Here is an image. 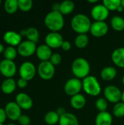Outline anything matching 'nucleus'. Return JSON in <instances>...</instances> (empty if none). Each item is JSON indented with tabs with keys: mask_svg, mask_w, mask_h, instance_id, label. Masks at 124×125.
I'll return each mask as SVG.
<instances>
[{
	"mask_svg": "<svg viewBox=\"0 0 124 125\" xmlns=\"http://www.w3.org/2000/svg\"><path fill=\"white\" fill-rule=\"evenodd\" d=\"M64 15L57 11L51 10L45 17L44 23L45 26L53 32H59L64 26Z\"/></svg>",
	"mask_w": 124,
	"mask_h": 125,
	"instance_id": "1",
	"label": "nucleus"
},
{
	"mask_svg": "<svg viewBox=\"0 0 124 125\" xmlns=\"http://www.w3.org/2000/svg\"><path fill=\"white\" fill-rule=\"evenodd\" d=\"M91 23L90 18L86 15L82 13L74 15L71 20V27L72 30L78 34L89 32Z\"/></svg>",
	"mask_w": 124,
	"mask_h": 125,
	"instance_id": "2",
	"label": "nucleus"
},
{
	"mask_svg": "<svg viewBox=\"0 0 124 125\" xmlns=\"http://www.w3.org/2000/svg\"><path fill=\"white\" fill-rule=\"evenodd\" d=\"M72 72L75 78L78 79H84L88 77L91 71V66L87 59L83 57L75 59L71 66Z\"/></svg>",
	"mask_w": 124,
	"mask_h": 125,
	"instance_id": "3",
	"label": "nucleus"
},
{
	"mask_svg": "<svg viewBox=\"0 0 124 125\" xmlns=\"http://www.w3.org/2000/svg\"><path fill=\"white\" fill-rule=\"evenodd\" d=\"M83 90L87 94L91 97L99 96L102 92L101 85L98 79L93 75H88L83 79Z\"/></svg>",
	"mask_w": 124,
	"mask_h": 125,
	"instance_id": "4",
	"label": "nucleus"
},
{
	"mask_svg": "<svg viewBox=\"0 0 124 125\" xmlns=\"http://www.w3.org/2000/svg\"><path fill=\"white\" fill-rule=\"evenodd\" d=\"M37 71L40 78L45 81H49L54 77L56 68L50 61L41 62L37 67Z\"/></svg>",
	"mask_w": 124,
	"mask_h": 125,
	"instance_id": "5",
	"label": "nucleus"
},
{
	"mask_svg": "<svg viewBox=\"0 0 124 125\" xmlns=\"http://www.w3.org/2000/svg\"><path fill=\"white\" fill-rule=\"evenodd\" d=\"M104 97L111 103L116 104L121 101L122 92L121 89L114 85H108L104 89Z\"/></svg>",
	"mask_w": 124,
	"mask_h": 125,
	"instance_id": "6",
	"label": "nucleus"
},
{
	"mask_svg": "<svg viewBox=\"0 0 124 125\" xmlns=\"http://www.w3.org/2000/svg\"><path fill=\"white\" fill-rule=\"evenodd\" d=\"M37 69L35 65L31 62H23L18 70L19 75L20 78L25 79L27 81L32 80L37 73Z\"/></svg>",
	"mask_w": 124,
	"mask_h": 125,
	"instance_id": "7",
	"label": "nucleus"
},
{
	"mask_svg": "<svg viewBox=\"0 0 124 125\" xmlns=\"http://www.w3.org/2000/svg\"><path fill=\"white\" fill-rule=\"evenodd\" d=\"M64 89L65 93L71 97L80 94L83 89V83L80 79L77 78H72L69 79L64 84Z\"/></svg>",
	"mask_w": 124,
	"mask_h": 125,
	"instance_id": "8",
	"label": "nucleus"
},
{
	"mask_svg": "<svg viewBox=\"0 0 124 125\" xmlns=\"http://www.w3.org/2000/svg\"><path fill=\"white\" fill-rule=\"evenodd\" d=\"M17 73V66L14 61L3 59L0 62V73L6 78H13Z\"/></svg>",
	"mask_w": 124,
	"mask_h": 125,
	"instance_id": "9",
	"label": "nucleus"
},
{
	"mask_svg": "<svg viewBox=\"0 0 124 125\" xmlns=\"http://www.w3.org/2000/svg\"><path fill=\"white\" fill-rule=\"evenodd\" d=\"M37 48L36 43L26 40L21 42L17 47V51L20 56L23 57H29L36 53Z\"/></svg>",
	"mask_w": 124,
	"mask_h": 125,
	"instance_id": "10",
	"label": "nucleus"
},
{
	"mask_svg": "<svg viewBox=\"0 0 124 125\" xmlns=\"http://www.w3.org/2000/svg\"><path fill=\"white\" fill-rule=\"evenodd\" d=\"M109 31V26L105 21H94L91 23L90 33L94 37H105Z\"/></svg>",
	"mask_w": 124,
	"mask_h": 125,
	"instance_id": "11",
	"label": "nucleus"
},
{
	"mask_svg": "<svg viewBox=\"0 0 124 125\" xmlns=\"http://www.w3.org/2000/svg\"><path fill=\"white\" fill-rule=\"evenodd\" d=\"M110 11L103 4L94 6L91 11V16L95 21H105L109 16Z\"/></svg>",
	"mask_w": 124,
	"mask_h": 125,
	"instance_id": "12",
	"label": "nucleus"
},
{
	"mask_svg": "<svg viewBox=\"0 0 124 125\" xmlns=\"http://www.w3.org/2000/svg\"><path fill=\"white\" fill-rule=\"evenodd\" d=\"M64 41V40L59 32L50 31L45 36V45H47L51 49H57L61 48Z\"/></svg>",
	"mask_w": 124,
	"mask_h": 125,
	"instance_id": "13",
	"label": "nucleus"
},
{
	"mask_svg": "<svg viewBox=\"0 0 124 125\" xmlns=\"http://www.w3.org/2000/svg\"><path fill=\"white\" fill-rule=\"evenodd\" d=\"M4 110L6 111L7 118L10 119L11 121H18L21 114V108L19 107V105L15 102H10L8 103L4 108Z\"/></svg>",
	"mask_w": 124,
	"mask_h": 125,
	"instance_id": "14",
	"label": "nucleus"
},
{
	"mask_svg": "<svg viewBox=\"0 0 124 125\" xmlns=\"http://www.w3.org/2000/svg\"><path fill=\"white\" fill-rule=\"evenodd\" d=\"M3 40L9 46L18 47L22 42V36L17 31H7L4 34Z\"/></svg>",
	"mask_w": 124,
	"mask_h": 125,
	"instance_id": "15",
	"label": "nucleus"
},
{
	"mask_svg": "<svg viewBox=\"0 0 124 125\" xmlns=\"http://www.w3.org/2000/svg\"><path fill=\"white\" fill-rule=\"evenodd\" d=\"M15 102L22 110H30L33 106V100L31 97L24 92L18 93L15 97Z\"/></svg>",
	"mask_w": 124,
	"mask_h": 125,
	"instance_id": "16",
	"label": "nucleus"
},
{
	"mask_svg": "<svg viewBox=\"0 0 124 125\" xmlns=\"http://www.w3.org/2000/svg\"><path fill=\"white\" fill-rule=\"evenodd\" d=\"M35 53L37 55V57L41 62L49 61L53 54L52 49L45 44H42L37 46Z\"/></svg>",
	"mask_w": 124,
	"mask_h": 125,
	"instance_id": "17",
	"label": "nucleus"
},
{
	"mask_svg": "<svg viewBox=\"0 0 124 125\" xmlns=\"http://www.w3.org/2000/svg\"><path fill=\"white\" fill-rule=\"evenodd\" d=\"M113 64L120 68H124V48L120 47L115 49L111 55Z\"/></svg>",
	"mask_w": 124,
	"mask_h": 125,
	"instance_id": "18",
	"label": "nucleus"
},
{
	"mask_svg": "<svg viewBox=\"0 0 124 125\" xmlns=\"http://www.w3.org/2000/svg\"><path fill=\"white\" fill-rule=\"evenodd\" d=\"M113 116L108 111L99 112L95 118L96 125H112L113 124Z\"/></svg>",
	"mask_w": 124,
	"mask_h": 125,
	"instance_id": "19",
	"label": "nucleus"
},
{
	"mask_svg": "<svg viewBox=\"0 0 124 125\" xmlns=\"http://www.w3.org/2000/svg\"><path fill=\"white\" fill-rule=\"evenodd\" d=\"M17 87V81L13 78H6L1 84V90L5 94L13 93Z\"/></svg>",
	"mask_w": 124,
	"mask_h": 125,
	"instance_id": "20",
	"label": "nucleus"
},
{
	"mask_svg": "<svg viewBox=\"0 0 124 125\" xmlns=\"http://www.w3.org/2000/svg\"><path fill=\"white\" fill-rule=\"evenodd\" d=\"M117 70L112 66L105 67L100 72L101 78L105 81H110L114 80L117 76Z\"/></svg>",
	"mask_w": 124,
	"mask_h": 125,
	"instance_id": "21",
	"label": "nucleus"
},
{
	"mask_svg": "<svg viewBox=\"0 0 124 125\" xmlns=\"http://www.w3.org/2000/svg\"><path fill=\"white\" fill-rule=\"evenodd\" d=\"M71 106L75 110H80L83 109L86 104V99L84 95L81 94H76L71 97L70 100Z\"/></svg>",
	"mask_w": 124,
	"mask_h": 125,
	"instance_id": "22",
	"label": "nucleus"
},
{
	"mask_svg": "<svg viewBox=\"0 0 124 125\" xmlns=\"http://www.w3.org/2000/svg\"><path fill=\"white\" fill-rule=\"evenodd\" d=\"M58 124L59 125H79V121L75 114L67 112L60 116Z\"/></svg>",
	"mask_w": 124,
	"mask_h": 125,
	"instance_id": "23",
	"label": "nucleus"
},
{
	"mask_svg": "<svg viewBox=\"0 0 124 125\" xmlns=\"http://www.w3.org/2000/svg\"><path fill=\"white\" fill-rule=\"evenodd\" d=\"M75 3L71 0H65L60 3L59 12L63 15L71 14L75 10Z\"/></svg>",
	"mask_w": 124,
	"mask_h": 125,
	"instance_id": "24",
	"label": "nucleus"
},
{
	"mask_svg": "<svg viewBox=\"0 0 124 125\" xmlns=\"http://www.w3.org/2000/svg\"><path fill=\"white\" fill-rule=\"evenodd\" d=\"M110 25L113 30L122 31L124 30V18L120 15H114L110 20Z\"/></svg>",
	"mask_w": 124,
	"mask_h": 125,
	"instance_id": "25",
	"label": "nucleus"
},
{
	"mask_svg": "<svg viewBox=\"0 0 124 125\" xmlns=\"http://www.w3.org/2000/svg\"><path fill=\"white\" fill-rule=\"evenodd\" d=\"M89 43V37L87 34H77L75 39V45L79 49H83L88 46Z\"/></svg>",
	"mask_w": 124,
	"mask_h": 125,
	"instance_id": "26",
	"label": "nucleus"
},
{
	"mask_svg": "<svg viewBox=\"0 0 124 125\" xmlns=\"http://www.w3.org/2000/svg\"><path fill=\"white\" fill-rule=\"evenodd\" d=\"M4 10L7 14H15L18 10V0H6L4 3Z\"/></svg>",
	"mask_w": 124,
	"mask_h": 125,
	"instance_id": "27",
	"label": "nucleus"
},
{
	"mask_svg": "<svg viewBox=\"0 0 124 125\" xmlns=\"http://www.w3.org/2000/svg\"><path fill=\"white\" fill-rule=\"evenodd\" d=\"M45 122L48 125H56L58 124L60 116L56 111H50L45 115Z\"/></svg>",
	"mask_w": 124,
	"mask_h": 125,
	"instance_id": "28",
	"label": "nucleus"
},
{
	"mask_svg": "<svg viewBox=\"0 0 124 125\" xmlns=\"http://www.w3.org/2000/svg\"><path fill=\"white\" fill-rule=\"evenodd\" d=\"M26 37L27 38V40H29L37 44L39 39V32L37 28L29 27L26 29Z\"/></svg>",
	"mask_w": 124,
	"mask_h": 125,
	"instance_id": "29",
	"label": "nucleus"
},
{
	"mask_svg": "<svg viewBox=\"0 0 124 125\" xmlns=\"http://www.w3.org/2000/svg\"><path fill=\"white\" fill-rule=\"evenodd\" d=\"M18 54V53L17 48H15V47H12V46H8V47L5 48L4 51L3 53L4 59L10 60V61H14L15 59V58L17 57Z\"/></svg>",
	"mask_w": 124,
	"mask_h": 125,
	"instance_id": "30",
	"label": "nucleus"
},
{
	"mask_svg": "<svg viewBox=\"0 0 124 125\" xmlns=\"http://www.w3.org/2000/svg\"><path fill=\"white\" fill-rule=\"evenodd\" d=\"M102 4L109 11H117L121 6V0H104Z\"/></svg>",
	"mask_w": 124,
	"mask_h": 125,
	"instance_id": "31",
	"label": "nucleus"
},
{
	"mask_svg": "<svg viewBox=\"0 0 124 125\" xmlns=\"http://www.w3.org/2000/svg\"><path fill=\"white\" fill-rule=\"evenodd\" d=\"M113 114L116 118H122L124 116V103L123 102H119L113 106Z\"/></svg>",
	"mask_w": 124,
	"mask_h": 125,
	"instance_id": "32",
	"label": "nucleus"
},
{
	"mask_svg": "<svg viewBox=\"0 0 124 125\" xmlns=\"http://www.w3.org/2000/svg\"><path fill=\"white\" fill-rule=\"evenodd\" d=\"M18 9L22 12H26L31 10L33 7V1L31 0H18Z\"/></svg>",
	"mask_w": 124,
	"mask_h": 125,
	"instance_id": "33",
	"label": "nucleus"
},
{
	"mask_svg": "<svg viewBox=\"0 0 124 125\" xmlns=\"http://www.w3.org/2000/svg\"><path fill=\"white\" fill-rule=\"evenodd\" d=\"M95 105L99 112H105L108 108V102L105 97H99L96 100Z\"/></svg>",
	"mask_w": 124,
	"mask_h": 125,
	"instance_id": "34",
	"label": "nucleus"
},
{
	"mask_svg": "<svg viewBox=\"0 0 124 125\" xmlns=\"http://www.w3.org/2000/svg\"><path fill=\"white\" fill-rule=\"evenodd\" d=\"M61 60H62V57H61V54L57 53H54L52 54V56H51V57H50L49 61L54 66H57V65L61 64Z\"/></svg>",
	"mask_w": 124,
	"mask_h": 125,
	"instance_id": "35",
	"label": "nucleus"
},
{
	"mask_svg": "<svg viewBox=\"0 0 124 125\" xmlns=\"http://www.w3.org/2000/svg\"><path fill=\"white\" fill-rule=\"evenodd\" d=\"M18 122L20 125H29L31 123V119L29 116L22 114Z\"/></svg>",
	"mask_w": 124,
	"mask_h": 125,
	"instance_id": "36",
	"label": "nucleus"
},
{
	"mask_svg": "<svg viewBox=\"0 0 124 125\" xmlns=\"http://www.w3.org/2000/svg\"><path fill=\"white\" fill-rule=\"evenodd\" d=\"M28 86V81L25 79L23 78H19L17 81V86L19 87L20 89H24Z\"/></svg>",
	"mask_w": 124,
	"mask_h": 125,
	"instance_id": "37",
	"label": "nucleus"
},
{
	"mask_svg": "<svg viewBox=\"0 0 124 125\" xmlns=\"http://www.w3.org/2000/svg\"><path fill=\"white\" fill-rule=\"evenodd\" d=\"M61 49L64 51H68L72 48V44L68 40H64L61 45Z\"/></svg>",
	"mask_w": 124,
	"mask_h": 125,
	"instance_id": "38",
	"label": "nucleus"
},
{
	"mask_svg": "<svg viewBox=\"0 0 124 125\" xmlns=\"http://www.w3.org/2000/svg\"><path fill=\"white\" fill-rule=\"evenodd\" d=\"M7 118V116L4 108H0V124L4 125V122H5Z\"/></svg>",
	"mask_w": 124,
	"mask_h": 125,
	"instance_id": "39",
	"label": "nucleus"
},
{
	"mask_svg": "<svg viewBox=\"0 0 124 125\" xmlns=\"http://www.w3.org/2000/svg\"><path fill=\"white\" fill-rule=\"evenodd\" d=\"M56 113L59 115V116H63L64 114H65L66 113H67V111H66V109L64 108H63V107H59V108H58L57 109H56Z\"/></svg>",
	"mask_w": 124,
	"mask_h": 125,
	"instance_id": "40",
	"label": "nucleus"
},
{
	"mask_svg": "<svg viewBox=\"0 0 124 125\" xmlns=\"http://www.w3.org/2000/svg\"><path fill=\"white\" fill-rule=\"evenodd\" d=\"M52 10L53 11H57V12H59L60 10V3H54L53 5H52Z\"/></svg>",
	"mask_w": 124,
	"mask_h": 125,
	"instance_id": "41",
	"label": "nucleus"
},
{
	"mask_svg": "<svg viewBox=\"0 0 124 125\" xmlns=\"http://www.w3.org/2000/svg\"><path fill=\"white\" fill-rule=\"evenodd\" d=\"M4 49H5V48H4V46L0 42V54L1 53H4Z\"/></svg>",
	"mask_w": 124,
	"mask_h": 125,
	"instance_id": "42",
	"label": "nucleus"
},
{
	"mask_svg": "<svg viewBox=\"0 0 124 125\" xmlns=\"http://www.w3.org/2000/svg\"><path fill=\"white\" fill-rule=\"evenodd\" d=\"M124 7L121 6H121L118 8V10H117V11L118 12H123V10H124Z\"/></svg>",
	"mask_w": 124,
	"mask_h": 125,
	"instance_id": "43",
	"label": "nucleus"
},
{
	"mask_svg": "<svg viewBox=\"0 0 124 125\" xmlns=\"http://www.w3.org/2000/svg\"><path fill=\"white\" fill-rule=\"evenodd\" d=\"M88 3H91V4H95L98 2V0H88Z\"/></svg>",
	"mask_w": 124,
	"mask_h": 125,
	"instance_id": "44",
	"label": "nucleus"
},
{
	"mask_svg": "<svg viewBox=\"0 0 124 125\" xmlns=\"http://www.w3.org/2000/svg\"><path fill=\"white\" fill-rule=\"evenodd\" d=\"M121 102H123L124 103V91L122 92V97H121Z\"/></svg>",
	"mask_w": 124,
	"mask_h": 125,
	"instance_id": "45",
	"label": "nucleus"
},
{
	"mask_svg": "<svg viewBox=\"0 0 124 125\" xmlns=\"http://www.w3.org/2000/svg\"><path fill=\"white\" fill-rule=\"evenodd\" d=\"M121 6L124 7V0H121Z\"/></svg>",
	"mask_w": 124,
	"mask_h": 125,
	"instance_id": "46",
	"label": "nucleus"
},
{
	"mask_svg": "<svg viewBox=\"0 0 124 125\" xmlns=\"http://www.w3.org/2000/svg\"><path fill=\"white\" fill-rule=\"evenodd\" d=\"M121 82H122V83H123V85H124V75L123 76V78H122V80H121Z\"/></svg>",
	"mask_w": 124,
	"mask_h": 125,
	"instance_id": "47",
	"label": "nucleus"
},
{
	"mask_svg": "<svg viewBox=\"0 0 124 125\" xmlns=\"http://www.w3.org/2000/svg\"><path fill=\"white\" fill-rule=\"evenodd\" d=\"M15 125V124H13V123H10V124H8V125Z\"/></svg>",
	"mask_w": 124,
	"mask_h": 125,
	"instance_id": "48",
	"label": "nucleus"
},
{
	"mask_svg": "<svg viewBox=\"0 0 124 125\" xmlns=\"http://www.w3.org/2000/svg\"><path fill=\"white\" fill-rule=\"evenodd\" d=\"M1 1L0 0V5H1Z\"/></svg>",
	"mask_w": 124,
	"mask_h": 125,
	"instance_id": "49",
	"label": "nucleus"
},
{
	"mask_svg": "<svg viewBox=\"0 0 124 125\" xmlns=\"http://www.w3.org/2000/svg\"><path fill=\"white\" fill-rule=\"evenodd\" d=\"M0 125H4L3 124H0Z\"/></svg>",
	"mask_w": 124,
	"mask_h": 125,
	"instance_id": "50",
	"label": "nucleus"
},
{
	"mask_svg": "<svg viewBox=\"0 0 124 125\" xmlns=\"http://www.w3.org/2000/svg\"><path fill=\"white\" fill-rule=\"evenodd\" d=\"M0 17H1V13H0Z\"/></svg>",
	"mask_w": 124,
	"mask_h": 125,
	"instance_id": "51",
	"label": "nucleus"
}]
</instances>
